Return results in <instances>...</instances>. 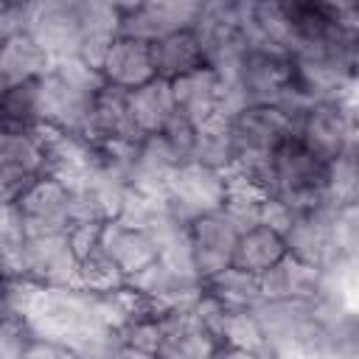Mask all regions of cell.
I'll return each instance as SVG.
<instances>
[{
    "instance_id": "obj_1",
    "label": "cell",
    "mask_w": 359,
    "mask_h": 359,
    "mask_svg": "<svg viewBox=\"0 0 359 359\" xmlns=\"http://www.w3.org/2000/svg\"><path fill=\"white\" fill-rule=\"evenodd\" d=\"M236 163L233 168L264 177L269 157L292 137L294 115L280 104H241L227 115Z\"/></svg>"
},
{
    "instance_id": "obj_2",
    "label": "cell",
    "mask_w": 359,
    "mask_h": 359,
    "mask_svg": "<svg viewBox=\"0 0 359 359\" xmlns=\"http://www.w3.org/2000/svg\"><path fill=\"white\" fill-rule=\"evenodd\" d=\"M325 180H328V163H323L294 137H289L269 157L264 168V185L269 196L286 202L292 210H311L328 205Z\"/></svg>"
},
{
    "instance_id": "obj_3",
    "label": "cell",
    "mask_w": 359,
    "mask_h": 359,
    "mask_svg": "<svg viewBox=\"0 0 359 359\" xmlns=\"http://www.w3.org/2000/svg\"><path fill=\"white\" fill-rule=\"evenodd\" d=\"M20 236H50L67 233L79 222L76 208V182L62 174H42L8 205Z\"/></svg>"
},
{
    "instance_id": "obj_4",
    "label": "cell",
    "mask_w": 359,
    "mask_h": 359,
    "mask_svg": "<svg viewBox=\"0 0 359 359\" xmlns=\"http://www.w3.org/2000/svg\"><path fill=\"white\" fill-rule=\"evenodd\" d=\"M224 202H227V177L199 163L177 165L168 174L160 196L165 219L174 222L177 227H185L199 216L224 210Z\"/></svg>"
},
{
    "instance_id": "obj_5",
    "label": "cell",
    "mask_w": 359,
    "mask_h": 359,
    "mask_svg": "<svg viewBox=\"0 0 359 359\" xmlns=\"http://www.w3.org/2000/svg\"><path fill=\"white\" fill-rule=\"evenodd\" d=\"M292 137L317 154L323 163H334L342 154L356 151V115L353 98L348 101H314L294 115Z\"/></svg>"
},
{
    "instance_id": "obj_6",
    "label": "cell",
    "mask_w": 359,
    "mask_h": 359,
    "mask_svg": "<svg viewBox=\"0 0 359 359\" xmlns=\"http://www.w3.org/2000/svg\"><path fill=\"white\" fill-rule=\"evenodd\" d=\"M241 227L244 224L227 210L199 216L182 227L188 261H191V269L199 283L219 275L222 269L233 266V252H236Z\"/></svg>"
},
{
    "instance_id": "obj_7",
    "label": "cell",
    "mask_w": 359,
    "mask_h": 359,
    "mask_svg": "<svg viewBox=\"0 0 359 359\" xmlns=\"http://www.w3.org/2000/svg\"><path fill=\"white\" fill-rule=\"evenodd\" d=\"M48 171V149L39 126H0V205H11L25 185Z\"/></svg>"
},
{
    "instance_id": "obj_8",
    "label": "cell",
    "mask_w": 359,
    "mask_h": 359,
    "mask_svg": "<svg viewBox=\"0 0 359 359\" xmlns=\"http://www.w3.org/2000/svg\"><path fill=\"white\" fill-rule=\"evenodd\" d=\"M168 87H171L177 115H182L194 126H202L216 118H227L233 109L241 107L230 84L224 81V76L210 65H202L185 76L171 79Z\"/></svg>"
},
{
    "instance_id": "obj_9",
    "label": "cell",
    "mask_w": 359,
    "mask_h": 359,
    "mask_svg": "<svg viewBox=\"0 0 359 359\" xmlns=\"http://www.w3.org/2000/svg\"><path fill=\"white\" fill-rule=\"evenodd\" d=\"M101 255L123 278V283L137 280L163 258V241L151 224H137L126 219L104 222Z\"/></svg>"
},
{
    "instance_id": "obj_10",
    "label": "cell",
    "mask_w": 359,
    "mask_h": 359,
    "mask_svg": "<svg viewBox=\"0 0 359 359\" xmlns=\"http://www.w3.org/2000/svg\"><path fill=\"white\" fill-rule=\"evenodd\" d=\"M79 261L73 255L67 233H50V236H31L20 241L14 275L42 286V289H62L76 286Z\"/></svg>"
},
{
    "instance_id": "obj_11",
    "label": "cell",
    "mask_w": 359,
    "mask_h": 359,
    "mask_svg": "<svg viewBox=\"0 0 359 359\" xmlns=\"http://www.w3.org/2000/svg\"><path fill=\"white\" fill-rule=\"evenodd\" d=\"M25 31L39 42V48L50 56V62L76 59L81 45L79 3H70V0L31 3V17Z\"/></svg>"
},
{
    "instance_id": "obj_12",
    "label": "cell",
    "mask_w": 359,
    "mask_h": 359,
    "mask_svg": "<svg viewBox=\"0 0 359 359\" xmlns=\"http://www.w3.org/2000/svg\"><path fill=\"white\" fill-rule=\"evenodd\" d=\"M121 11V34L140 39H160L174 31L194 28L202 3L185 0H157V3H118Z\"/></svg>"
},
{
    "instance_id": "obj_13",
    "label": "cell",
    "mask_w": 359,
    "mask_h": 359,
    "mask_svg": "<svg viewBox=\"0 0 359 359\" xmlns=\"http://www.w3.org/2000/svg\"><path fill=\"white\" fill-rule=\"evenodd\" d=\"M98 79L107 87L132 93L149 81L157 79V67H154V53H151V42L140 39V36H129V34H118L98 67Z\"/></svg>"
},
{
    "instance_id": "obj_14",
    "label": "cell",
    "mask_w": 359,
    "mask_h": 359,
    "mask_svg": "<svg viewBox=\"0 0 359 359\" xmlns=\"http://www.w3.org/2000/svg\"><path fill=\"white\" fill-rule=\"evenodd\" d=\"M81 137H87L90 143H109V140H140L132 129L129 121V104H126V93L101 84L90 104H87V115L81 123Z\"/></svg>"
},
{
    "instance_id": "obj_15",
    "label": "cell",
    "mask_w": 359,
    "mask_h": 359,
    "mask_svg": "<svg viewBox=\"0 0 359 359\" xmlns=\"http://www.w3.org/2000/svg\"><path fill=\"white\" fill-rule=\"evenodd\" d=\"M261 286V303L264 300H317L325 292V272L317 266H309L292 255H286L280 264H275L269 272L258 278Z\"/></svg>"
},
{
    "instance_id": "obj_16",
    "label": "cell",
    "mask_w": 359,
    "mask_h": 359,
    "mask_svg": "<svg viewBox=\"0 0 359 359\" xmlns=\"http://www.w3.org/2000/svg\"><path fill=\"white\" fill-rule=\"evenodd\" d=\"M50 65H53L50 56L39 48V42L28 31L6 36L0 48V93L8 87L36 81L50 70Z\"/></svg>"
},
{
    "instance_id": "obj_17",
    "label": "cell",
    "mask_w": 359,
    "mask_h": 359,
    "mask_svg": "<svg viewBox=\"0 0 359 359\" xmlns=\"http://www.w3.org/2000/svg\"><path fill=\"white\" fill-rule=\"evenodd\" d=\"M286 255H289L286 241L278 230H272L269 224H261V222H250L238 233L236 252H233V266L244 269L247 275L261 278L275 264H280Z\"/></svg>"
},
{
    "instance_id": "obj_18",
    "label": "cell",
    "mask_w": 359,
    "mask_h": 359,
    "mask_svg": "<svg viewBox=\"0 0 359 359\" xmlns=\"http://www.w3.org/2000/svg\"><path fill=\"white\" fill-rule=\"evenodd\" d=\"M219 342L216 337L196 320L194 303L177 309L168 325V334L154 359H213Z\"/></svg>"
},
{
    "instance_id": "obj_19",
    "label": "cell",
    "mask_w": 359,
    "mask_h": 359,
    "mask_svg": "<svg viewBox=\"0 0 359 359\" xmlns=\"http://www.w3.org/2000/svg\"><path fill=\"white\" fill-rule=\"evenodd\" d=\"M126 104H129V121L135 135L143 137H154L160 135L168 121L177 115L174 109V98H171V87L165 79H154L132 93H126Z\"/></svg>"
},
{
    "instance_id": "obj_20",
    "label": "cell",
    "mask_w": 359,
    "mask_h": 359,
    "mask_svg": "<svg viewBox=\"0 0 359 359\" xmlns=\"http://www.w3.org/2000/svg\"><path fill=\"white\" fill-rule=\"evenodd\" d=\"M151 53H154V67H157V79H177L185 76L202 65H208L205 48L196 36L194 28L185 31H174L168 36H160L151 42Z\"/></svg>"
},
{
    "instance_id": "obj_21",
    "label": "cell",
    "mask_w": 359,
    "mask_h": 359,
    "mask_svg": "<svg viewBox=\"0 0 359 359\" xmlns=\"http://www.w3.org/2000/svg\"><path fill=\"white\" fill-rule=\"evenodd\" d=\"M202 294H208L222 309H255L261 303V286L255 275H247L238 266H227L219 275L199 283Z\"/></svg>"
},
{
    "instance_id": "obj_22",
    "label": "cell",
    "mask_w": 359,
    "mask_h": 359,
    "mask_svg": "<svg viewBox=\"0 0 359 359\" xmlns=\"http://www.w3.org/2000/svg\"><path fill=\"white\" fill-rule=\"evenodd\" d=\"M191 163H199V165L222 171V174L233 168L236 151H233V137H230V129H227V118H216V121H208V123L196 126V143H194Z\"/></svg>"
},
{
    "instance_id": "obj_23",
    "label": "cell",
    "mask_w": 359,
    "mask_h": 359,
    "mask_svg": "<svg viewBox=\"0 0 359 359\" xmlns=\"http://www.w3.org/2000/svg\"><path fill=\"white\" fill-rule=\"evenodd\" d=\"M356 151L337 157L334 163H328V180H325V202L331 208H342V205H356Z\"/></svg>"
},
{
    "instance_id": "obj_24",
    "label": "cell",
    "mask_w": 359,
    "mask_h": 359,
    "mask_svg": "<svg viewBox=\"0 0 359 359\" xmlns=\"http://www.w3.org/2000/svg\"><path fill=\"white\" fill-rule=\"evenodd\" d=\"M31 337H34V328L25 317L0 320V359H22Z\"/></svg>"
},
{
    "instance_id": "obj_25",
    "label": "cell",
    "mask_w": 359,
    "mask_h": 359,
    "mask_svg": "<svg viewBox=\"0 0 359 359\" xmlns=\"http://www.w3.org/2000/svg\"><path fill=\"white\" fill-rule=\"evenodd\" d=\"M22 359H81L79 348L65 342V339H56V337H45V334H36L31 337Z\"/></svg>"
},
{
    "instance_id": "obj_26",
    "label": "cell",
    "mask_w": 359,
    "mask_h": 359,
    "mask_svg": "<svg viewBox=\"0 0 359 359\" xmlns=\"http://www.w3.org/2000/svg\"><path fill=\"white\" fill-rule=\"evenodd\" d=\"M213 359H266L264 353H255V351H247V348H233V345H219Z\"/></svg>"
},
{
    "instance_id": "obj_27",
    "label": "cell",
    "mask_w": 359,
    "mask_h": 359,
    "mask_svg": "<svg viewBox=\"0 0 359 359\" xmlns=\"http://www.w3.org/2000/svg\"><path fill=\"white\" fill-rule=\"evenodd\" d=\"M0 275H6V266H3V258H0Z\"/></svg>"
},
{
    "instance_id": "obj_28",
    "label": "cell",
    "mask_w": 359,
    "mask_h": 359,
    "mask_svg": "<svg viewBox=\"0 0 359 359\" xmlns=\"http://www.w3.org/2000/svg\"><path fill=\"white\" fill-rule=\"evenodd\" d=\"M3 39H6V36H3V34H0V48H3Z\"/></svg>"
}]
</instances>
